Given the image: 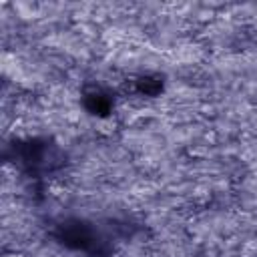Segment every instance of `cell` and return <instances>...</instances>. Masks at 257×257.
<instances>
[{"instance_id": "cell-1", "label": "cell", "mask_w": 257, "mask_h": 257, "mask_svg": "<svg viewBox=\"0 0 257 257\" xmlns=\"http://www.w3.org/2000/svg\"><path fill=\"white\" fill-rule=\"evenodd\" d=\"M2 257H24L20 251H16V249H6L4 253H2Z\"/></svg>"}]
</instances>
